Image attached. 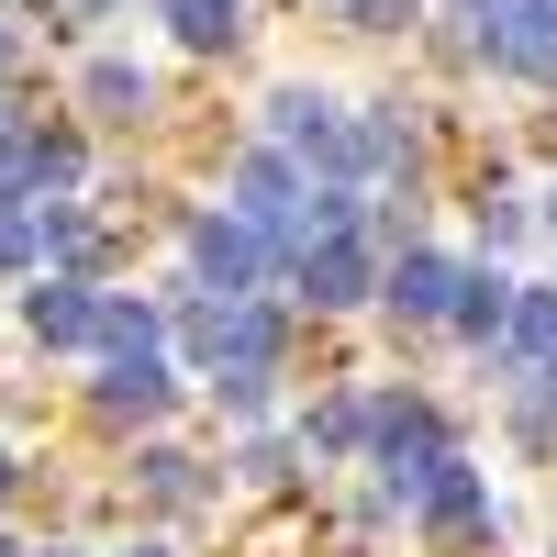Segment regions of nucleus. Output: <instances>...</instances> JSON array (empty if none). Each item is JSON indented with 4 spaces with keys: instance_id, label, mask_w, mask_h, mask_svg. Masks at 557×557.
Instances as JSON below:
<instances>
[{
    "instance_id": "1",
    "label": "nucleus",
    "mask_w": 557,
    "mask_h": 557,
    "mask_svg": "<svg viewBox=\"0 0 557 557\" xmlns=\"http://www.w3.org/2000/svg\"><path fill=\"white\" fill-rule=\"evenodd\" d=\"M190 268H201L212 301H246L257 278L278 268V235H268V223H246V212H201V223H190Z\"/></svg>"
},
{
    "instance_id": "2",
    "label": "nucleus",
    "mask_w": 557,
    "mask_h": 557,
    "mask_svg": "<svg viewBox=\"0 0 557 557\" xmlns=\"http://www.w3.org/2000/svg\"><path fill=\"white\" fill-rule=\"evenodd\" d=\"M190 357L223 368V380H235V368H278V312L257 290L246 301H190Z\"/></svg>"
},
{
    "instance_id": "3",
    "label": "nucleus",
    "mask_w": 557,
    "mask_h": 557,
    "mask_svg": "<svg viewBox=\"0 0 557 557\" xmlns=\"http://www.w3.org/2000/svg\"><path fill=\"white\" fill-rule=\"evenodd\" d=\"M290 278H301V290H290V301H312V312H346V301H368V290H380V278H391V268H380V257H368V235H312Z\"/></svg>"
},
{
    "instance_id": "4",
    "label": "nucleus",
    "mask_w": 557,
    "mask_h": 557,
    "mask_svg": "<svg viewBox=\"0 0 557 557\" xmlns=\"http://www.w3.org/2000/svg\"><path fill=\"white\" fill-rule=\"evenodd\" d=\"M412 524L424 535H502V502H491V480L469 469V457H446V469L412 491Z\"/></svg>"
},
{
    "instance_id": "5",
    "label": "nucleus",
    "mask_w": 557,
    "mask_h": 557,
    "mask_svg": "<svg viewBox=\"0 0 557 557\" xmlns=\"http://www.w3.org/2000/svg\"><path fill=\"white\" fill-rule=\"evenodd\" d=\"M380 290H391V312H412V323H446V312H457V290H469V268H457L446 246H401Z\"/></svg>"
},
{
    "instance_id": "6",
    "label": "nucleus",
    "mask_w": 557,
    "mask_h": 557,
    "mask_svg": "<svg viewBox=\"0 0 557 557\" xmlns=\"http://www.w3.org/2000/svg\"><path fill=\"white\" fill-rule=\"evenodd\" d=\"M480 57L502 67V78H535V89H557V0H524L513 23H502Z\"/></svg>"
},
{
    "instance_id": "7",
    "label": "nucleus",
    "mask_w": 557,
    "mask_h": 557,
    "mask_svg": "<svg viewBox=\"0 0 557 557\" xmlns=\"http://www.w3.org/2000/svg\"><path fill=\"white\" fill-rule=\"evenodd\" d=\"M101 290H78V278H45V290H23V323H34V346H101Z\"/></svg>"
},
{
    "instance_id": "8",
    "label": "nucleus",
    "mask_w": 557,
    "mask_h": 557,
    "mask_svg": "<svg viewBox=\"0 0 557 557\" xmlns=\"http://www.w3.org/2000/svg\"><path fill=\"white\" fill-rule=\"evenodd\" d=\"M557 357V290H513V323H502V346H491V368H502V380H535V368Z\"/></svg>"
},
{
    "instance_id": "9",
    "label": "nucleus",
    "mask_w": 557,
    "mask_h": 557,
    "mask_svg": "<svg viewBox=\"0 0 557 557\" xmlns=\"http://www.w3.org/2000/svg\"><path fill=\"white\" fill-rule=\"evenodd\" d=\"M168 401H178L168 357H112V368H101V412H112V424H157Z\"/></svg>"
},
{
    "instance_id": "10",
    "label": "nucleus",
    "mask_w": 557,
    "mask_h": 557,
    "mask_svg": "<svg viewBox=\"0 0 557 557\" xmlns=\"http://www.w3.org/2000/svg\"><path fill=\"white\" fill-rule=\"evenodd\" d=\"M513 290H524V278H502V268H469V290H457L446 335H469V346H502V323H513Z\"/></svg>"
},
{
    "instance_id": "11",
    "label": "nucleus",
    "mask_w": 557,
    "mask_h": 557,
    "mask_svg": "<svg viewBox=\"0 0 557 557\" xmlns=\"http://www.w3.org/2000/svg\"><path fill=\"white\" fill-rule=\"evenodd\" d=\"M78 101L101 112V123H134V112H157V78L134 67V57H89V78H78Z\"/></svg>"
},
{
    "instance_id": "12",
    "label": "nucleus",
    "mask_w": 557,
    "mask_h": 557,
    "mask_svg": "<svg viewBox=\"0 0 557 557\" xmlns=\"http://www.w3.org/2000/svg\"><path fill=\"white\" fill-rule=\"evenodd\" d=\"M157 12H168L178 45H201V57H223V45L246 34V0H157Z\"/></svg>"
},
{
    "instance_id": "13",
    "label": "nucleus",
    "mask_w": 557,
    "mask_h": 557,
    "mask_svg": "<svg viewBox=\"0 0 557 557\" xmlns=\"http://www.w3.org/2000/svg\"><path fill=\"white\" fill-rule=\"evenodd\" d=\"M45 212V257H57V278H78L89 257H101V235H89V212H67V201H34Z\"/></svg>"
},
{
    "instance_id": "14",
    "label": "nucleus",
    "mask_w": 557,
    "mask_h": 557,
    "mask_svg": "<svg viewBox=\"0 0 557 557\" xmlns=\"http://www.w3.org/2000/svg\"><path fill=\"white\" fill-rule=\"evenodd\" d=\"M78 178H89V146H78V134H34V201H45V190H78Z\"/></svg>"
},
{
    "instance_id": "15",
    "label": "nucleus",
    "mask_w": 557,
    "mask_h": 557,
    "mask_svg": "<svg viewBox=\"0 0 557 557\" xmlns=\"http://www.w3.org/2000/svg\"><path fill=\"white\" fill-rule=\"evenodd\" d=\"M45 257V212L34 201H0V268H34Z\"/></svg>"
},
{
    "instance_id": "16",
    "label": "nucleus",
    "mask_w": 557,
    "mask_h": 557,
    "mask_svg": "<svg viewBox=\"0 0 557 557\" xmlns=\"http://www.w3.org/2000/svg\"><path fill=\"white\" fill-rule=\"evenodd\" d=\"M146 491H157V502H201V457L157 446V457H146Z\"/></svg>"
},
{
    "instance_id": "17",
    "label": "nucleus",
    "mask_w": 557,
    "mask_h": 557,
    "mask_svg": "<svg viewBox=\"0 0 557 557\" xmlns=\"http://www.w3.org/2000/svg\"><path fill=\"white\" fill-rule=\"evenodd\" d=\"M346 23H357V34H401L412 0H346Z\"/></svg>"
},
{
    "instance_id": "18",
    "label": "nucleus",
    "mask_w": 557,
    "mask_h": 557,
    "mask_svg": "<svg viewBox=\"0 0 557 557\" xmlns=\"http://www.w3.org/2000/svg\"><path fill=\"white\" fill-rule=\"evenodd\" d=\"M513 235H524V212L502 201V190H480V246H513Z\"/></svg>"
},
{
    "instance_id": "19",
    "label": "nucleus",
    "mask_w": 557,
    "mask_h": 557,
    "mask_svg": "<svg viewBox=\"0 0 557 557\" xmlns=\"http://www.w3.org/2000/svg\"><path fill=\"white\" fill-rule=\"evenodd\" d=\"M457 12H469V23H480V45H491L502 23H513V12H524V0H457Z\"/></svg>"
},
{
    "instance_id": "20",
    "label": "nucleus",
    "mask_w": 557,
    "mask_h": 557,
    "mask_svg": "<svg viewBox=\"0 0 557 557\" xmlns=\"http://www.w3.org/2000/svg\"><path fill=\"white\" fill-rule=\"evenodd\" d=\"M57 12H67V23H89V12H101V0H57Z\"/></svg>"
},
{
    "instance_id": "21",
    "label": "nucleus",
    "mask_w": 557,
    "mask_h": 557,
    "mask_svg": "<svg viewBox=\"0 0 557 557\" xmlns=\"http://www.w3.org/2000/svg\"><path fill=\"white\" fill-rule=\"evenodd\" d=\"M0 502H12V446H0Z\"/></svg>"
},
{
    "instance_id": "22",
    "label": "nucleus",
    "mask_w": 557,
    "mask_h": 557,
    "mask_svg": "<svg viewBox=\"0 0 557 557\" xmlns=\"http://www.w3.org/2000/svg\"><path fill=\"white\" fill-rule=\"evenodd\" d=\"M0 557H34V546H12V535H0Z\"/></svg>"
},
{
    "instance_id": "23",
    "label": "nucleus",
    "mask_w": 557,
    "mask_h": 557,
    "mask_svg": "<svg viewBox=\"0 0 557 557\" xmlns=\"http://www.w3.org/2000/svg\"><path fill=\"white\" fill-rule=\"evenodd\" d=\"M546 235H557V201H546Z\"/></svg>"
},
{
    "instance_id": "24",
    "label": "nucleus",
    "mask_w": 557,
    "mask_h": 557,
    "mask_svg": "<svg viewBox=\"0 0 557 557\" xmlns=\"http://www.w3.org/2000/svg\"><path fill=\"white\" fill-rule=\"evenodd\" d=\"M45 557H67V546H45Z\"/></svg>"
},
{
    "instance_id": "25",
    "label": "nucleus",
    "mask_w": 557,
    "mask_h": 557,
    "mask_svg": "<svg viewBox=\"0 0 557 557\" xmlns=\"http://www.w3.org/2000/svg\"><path fill=\"white\" fill-rule=\"evenodd\" d=\"M134 557H157V546H134Z\"/></svg>"
}]
</instances>
